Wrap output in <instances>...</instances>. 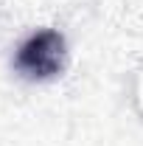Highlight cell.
Listing matches in <instances>:
<instances>
[{"instance_id": "obj_1", "label": "cell", "mask_w": 143, "mask_h": 146, "mask_svg": "<svg viewBox=\"0 0 143 146\" xmlns=\"http://www.w3.org/2000/svg\"><path fill=\"white\" fill-rule=\"evenodd\" d=\"M65 62H68V45L65 36L54 28H42L31 34L14 56V68L25 79H39V82L59 76L65 70Z\"/></svg>"}]
</instances>
